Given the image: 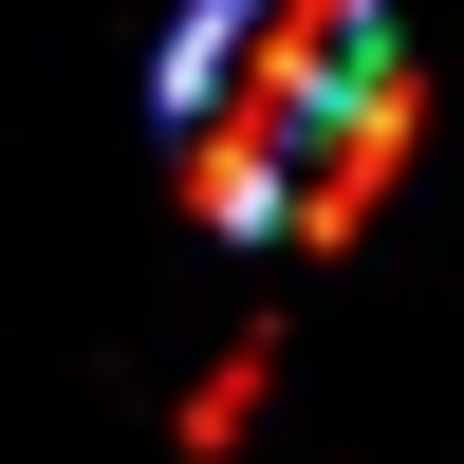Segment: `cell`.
I'll list each match as a JSON object with an SVG mask.
<instances>
[{"instance_id": "1", "label": "cell", "mask_w": 464, "mask_h": 464, "mask_svg": "<svg viewBox=\"0 0 464 464\" xmlns=\"http://www.w3.org/2000/svg\"><path fill=\"white\" fill-rule=\"evenodd\" d=\"M260 391H279V334H223V372L186 391V464H223V446H242V428H260Z\"/></svg>"}]
</instances>
